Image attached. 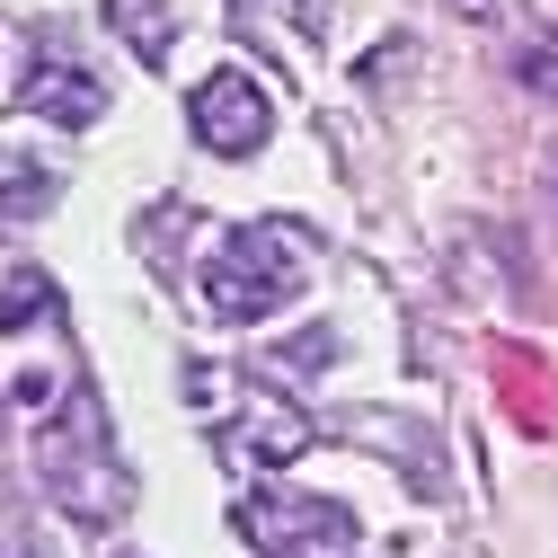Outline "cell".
<instances>
[{
  "mask_svg": "<svg viewBox=\"0 0 558 558\" xmlns=\"http://www.w3.org/2000/svg\"><path fill=\"white\" fill-rule=\"evenodd\" d=\"M231 532L266 558H345L355 549V506L337 497H293V487H257L231 506Z\"/></svg>",
  "mask_w": 558,
  "mask_h": 558,
  "instance_id": "obj_4",
  "label": "cell"
},
{
  "mask_svg": "<svg viewBox=\"0 0 558 558\" xmlns=\"http://www.w3.org/2000/svg\"><path fill=\"white\" fill-rule=\"evenodd\" d=\"M107 19H116V36L143 53V62H160L178 45V0H107Z\"/></svg>",
  "mask_w": 558,
  "mask_h": 558,
  "instance_id": "obj_7",
  "label": "cell"
},
{
  "mask_svg": "<svg viewBox=\"0 0 558 558\" xmlns=\"http://www.w3.org/2000/svg\"><path fill=\"white\" fill-rule=\"evenodd\" d=\"M36 319H62V293L36 266H10V284H0V337H27Z\"/></svg>",
  "mask_w": 558,
  "mask_h": 558,
  "instance_id": "obj_9",
  "label": "cell"
},
{
  "mask_svg": "<svg viewBox=\"0 0 558 558\" xmlns=\"http://www.w3.org/2000/svg\"><path fill=\"white\" fill-rule=\"evenodd\" d=\"M514 72H523V81H532L541 98H558V36H532V45H523V62H514Z\"/></svg>",
  "mask_w": 558,
  "mask_h": 558,
  "instance_id": "obj_10",
  "label": "cell"
},
{
  "mask_svg": "<svg viewBox=\"0 0 558 558\" xmlns=\"http://www.w3.org/2000/svg\"><path fill=\"white\" fill-rule=\"evenodd\" d=\"M0 558H36V549H19V541H0Z\"/></svg>",
  "mask_w": 558,
  "mask_h": 558,
  "instance_id": "obj_13",
  "label": "cell"
},
{
  "mask_svg": "<svg viewBox=\"0 0 558 558\" xmlns=\"http://www.w3.org/2000/svg\"><path fill=\"white\" fill-rule=\"evenodd\" d=\"M186 124H195V143L204 151H222V160H248L266 133H275V107H266V89L248 81V72H204L195 81V98H186Z\"/></svg>",
  "mask_w": 558,
  "mask_h": 558,
  "instance_id": "obj_5",
  "label": "cell"
},
{
  "mask_svg": "<svg viewBox=\"0 0 558 558\" xmlns=\"http://www.w3.org/2000/svg\"><path fill=\"white\" fill-rule=\"evenodd\" d=\"M497 381H506L514 416H523V426L541 435V426H549V408H558V373H549V364H532V355H514V345H506V355H497Z\"/></svg>",
  "mask_w": 558,
  "mask_h": 558,
  "instance_id": "obj_8",
  "label": "cell"
},
{
  "mask_svg": "<svg viewBox=\"0 0 558 558\" xmlns=\"http://www.w3.org/2000/svg\"><path fill=\"white\" fill-rule=\"evenodd\" d=\"M311 284V231L293 222H248L204 257V311L222 328H257Z\"/></svg>",
  "mask_w": 558,
  "mask_h": 558,
  "instance_id": "obj_2",
  "label": "cell"
},
{
  "mask_svg": "<svg viewBox=\"0 0 558 558\" xmlns=\"http://www.w3.org/2000/svg\"><path fill=\"white\" fill-rule=\"evenodd\" d=\"M461 10H470V19H497V0H461Z\"/></svg>",
  "mask_w": 558,
  "mask_h": 558,
  "instance_id": "obj_12",
  "label": "cell"
},
{
  "mask_svg": "<svg viewBox=\"0 0 558 558\" xmlns=\"http://www.w3.org/2000/svg\"><path fill=\"white\" fill-rule=\"evenodd\" d=\"M195 399H214V444L240 470H284L311 452V416L293 399H275L257 381H222V373H195Z\"/></svg>",
  "mask_w": 558,
  "mask_h": 558,
  "instance_id": "obj_3",
  "label": "cell"
},
{
  "mask_svg": "<svg viewBox=\"0 0 558 558\" xmlns=\"http://www.w3.org/2000/svg\"><path fill=\"white\" fill-rule=\"evenodd\" d=\"M10 107L27 124H89V116H107V81L89 62H72V53H36L27 81L10 89Z\"/></svg>",
  "mask_w": 558,
  "mask_h": 558,
  "instance_id": "obj_6",
  "label": "cell"
},
{
  "mask_svg": "<svg viewBox=\"0 0 558 558\" xmlns=\"http://www.w3.org/2000/svg\"><path fill=\"white\" fill-rule=\"evenodd\" d=\"M266 10L284 19V27L302 36V45H319V36H328V0H266Z\"/></svg>",
  "mask_w": 558,
  "mask_h": 558,
  "instance_id": "obj_11",
  "label": "cell"
},
{
  "mask_svg": "<svg viewBox=\"0 0 558 558\" xmlns=\"http://www.w3.org/2000/svg\"><path fill=\"white\" fill-rule=\"evenodd\" d=\"M36 478L72 523H116L133 506V478L107 444V416L81 381H53V408H36Z\"/></svg>",
  "mask_w": 558,
  "mask_h": 558,
  "instance_id": "obj_1",
  "label": "cell"
}]
</instances>
